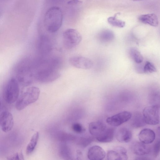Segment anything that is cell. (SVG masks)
Masks as SVG:
<instances>
[{
  "label": "cell",
  "mask_w": 160,
  "mask_h": 160,
  "mask_svg": "<svg viewBox=\"0 0 160 160\" xmlns=\"http://www.w3.org/2000/svg\"><path fill=\"white\" fill-rule=\"evenodd\" d=\"M115 128L113 127H107L105 131L100 136L96 138L97 141L101 142H109L112 141Z\"/></svg>",
  "instance_id": "2e32d148"
},
{
  "label": "cell",
  "mask_w": 160,
  "mask_h": 160,
  "mask_svg": "<svg viewBox=\"0 0 160 160\" xmlns=\"http://www.w3.org/2000/svg\"><path fill=\"white\" fill-rule=\"evenodd\" d=\"M76 160H80V159L79 158V156L77 158V159Z\"/></svg>",
  "instance_id": "f546056e"
},
{
  "label": "cell",
  "mask_w": 160,
  "mask_h": 160,
  "mask_svg": "<svg viewBox=\"0 0 160 160\" xmlns=\"http://www.w3.org/2000/svg\"><path fill=\"white\" fill-rule=\"evenodd\" d=\"M107 127L102 122L95 121L90 123L88 128L91 134L96 138L101 135L105 131Z\"/></svg>",
  "instance_id": "8fae6325"
},
{
  "label": "cell",
  "mask_w": 160,
  "mask_h": 160,
  "mask_svg": "<svg viewBox=\"0 0 160 160\" xmlns=\"http://www.w3.org/2000/svg\"><path fill=\"white\" fill-rule=\"evenodd\" d=\"M82 39L81 34L75 29H68L62 33L63 44L67 49H72L76 47L80 42Z\"/></svg>",
  "instance_id": "277c9868"
},
{
  "label": "cell",
  "mask_w": 160,
  "mask_h": 160,
  "mask_svg": "<svg viewBox=\"0 0 160 160\" xmlns=\"http://www.w3.org/2000/svg\"><path fill=\"white\" fill-rule=\"evenodd\" d=\"M132 116L130 112L124 111L108 117L106 122L112 126L118 127L130 119Z\"/></svg>",
  "instance_id": "8992f818"
},
{
  "label": "cell",
  "mask_w": 160,
  "mask_h": 160,
  "mask_svg": "<svg viewBox=\"0 0 160 160\" xmlns=\"http://www.w3.org/2000/svg\"><path fill=\"white\" fill-rule=\"evenodd\" d=\"M142 115L145 123L149 125H155L159 123V107L157 105L145 107Z\"/></svg>",
  "instance_id": "5b68a950"
},
{
  "label": "cell",
  "mask_w": 160,
  "mask_h": 160,
  "mask_svg": "<svg viewBox=\"0 0 160 160\" xmlns=\"http://www.w3.org/2000/svg\"><path fill=\"white\" fill-rule=\"evenodd\" d=\"M14 125L12 113L8 111L2 112L0 114V126L2 130L5 132L11 131Z\"/></svg>",
  "instance_id": "ba28073f"
},
{
  "label": "cell",
  "mask_w": 160,
  "mask_h": 160,
  "mask_svg": "<svg viewBox=\"0 0 160 160\" xmlns=\"http://www.w3.org/2000/svg\"><path fill=\"white\" fill-rule=\"evenodd\" d=\"M155 133L153 130L148 128L142 129L138 134L140 142L146 144L152 143L155 138Z\"/></svg>",
  "instance_id": "7c38bea8"
},
{
  "label": "cell",
  "mask_w": 160,
  "mask_h": 160,
  "mask_svg": "<svg viewBox=\"0 0 160 160\" xmlns=\"http://www.w3.org/2000/svg\"><path fill=\"white\" fill-rule=\"evenodd\" d=\"M106 153L100 146H93L88 150L87 156L90 160H102L105 158Z\"/></svg>",
  "instance_id": "30bf717a"
},
{
  "label": "cell",
  "mask_w": 160,
  "mask_h": 160,
  "mask_svg": "<svg viewBox=\"0 0 160 160\" xmlns=\"http://www.w3.org/2000/svg\"><path fill=\"white\" fill-rule=\"evenodd\" d=\"M116 16L109 17L108 18V22L112 25L119 28H123L125 25V22L122 20L117 19Z\"/></svg>",
  "instance_id": "7402d4cb"
},
{
  "label": "cell",
  "mask_w": 160,
  "mask_h": 160,
  "mask_svg": "<svg viewBox=\"0 0 160 160\" xmlns=\"http://www.w3.org/2000/svg\"><path fill=\"white\" fill-rule=\"evenodd\" d=\"M143 71L145 73H151L156 72V69L152 63L147 61L143 66Z\"/></svg>",
  "instance_id": "cb8c5ba5"
},
{
  "label": "cell",
  "mask_w": 160,
  "mask_h": 160,
  "mask_svg": "<svg viewBox=\"0 0 160 160\" xmlns=\"http://www.w3.org/2000/svg\"><path fill=\"white\" fill-rule=\"evenodd\" d=\"M7 160H25L22 152H17L12 155L8 157Z\"/></svg>",
  "instance_id": "d4e9b609"
},
{
  "label": "cell",
  "mask_w": 160,
  "mask_h": 160,
  "mask_svg": "<svg viewBox=\"0 0 160 160\" xmlns=\"http://www.w3.org/2000/svg\"><path fill=\"white\" fill-rule=\"evenodd\" d=\"M131 125L135 128H139L146 124L142 114L139 112L135 113L131 119Z\"/></svg>",
  "instance_id": "ac0fdd59"
},
{
  "label": "cell",
  "mask_w": 160,
  "mask_h": 160,
  "mask_svg": "<svg viewBox=\"0 0 160 160\" xmlns=\"http://www.w3.org/2000/svg\"><path fill=\"white\" fill-rule=\"evenodd\" d=\"M72 127L73 130L77 133H81L85 131L83 126L80 124L78 123H73L72 125Z\"/></svg>",
  "instance_id": "484cf974"
},
{
  "label": "cell",
  "mask_w": 160,
  "mask_h": 160,
  "mask_svg": "<svg viewBox=\"0 0 160 160\" xmlns=\"http://www.w3.org/2000/svg\"><path fill=\"white\" fill-rule=\"evenodd\" d=\"M132 137V133L131 131L125 127L120 128L116 133L117 140L121 142H128L131 141Z\"/></svg>",
  "instance_id": "4fadbf2b"
},
{
  "label": "cell",
  "mask_w": 160,
  "mask_h": 160,
  "mask_svg": "<svg viewBox=\"0 0 160 160\" xmlns=\"http://www.w3.org/2000/svg\"><path fill=\"white\" fill-rule=\"evenodd\" d=\"M69 62L73 67L82 69H89L93 65V62L90 59L82 56H72L70 58Z\"/></svg>",
  "instance_id": "52a82bcc"
},
{
  "label": "cell",
  "mask_w": 160,
  "mask_h": 160,
  "mask_svg": "<svg viewBox=\"0 0 160 160\" xmlns=\"http://www.w3.org/2000/svg\"><path fill=\"white\" fill-rule=\"evenodd\" d=\"M39 137V133L38 132L35 133L31 137L26 147V153L27 155L31 154L34 150L38 143Z\"/></svg>",
  "instance_id": "ffe728a7"
},
{
  "label": "cell",
  "mask_w": 160,
  "mask_h": 160,
  "mask_svg": "<svg viewBox=\"0 0 160 160\" xmlns=\"http://www.w3.org/2000/svg\"><path fill=\"white\" fill-rule=\"evenodd\" d=\"M133 152L139 156H143L148 154L150 151V147L141 142L134 143L132 147Z\"/></svg>",
  "instance_id": "5bb4252c"
},
{
  "label": "cell",
  "mask_w": 160,
  "mask_h": 160,
  "mask_svg": "<svg viewBox=\"0 0 160 160\" xmlns=\"http://www.w3.org/2000/svg\"><path fill=\"white\" fill-rule=\"evenodd\" d=\"M107 157L108 160H128L127 150L121 146H118L113 150H108Z\"/></svg>",
  "instance_id": "9c48e42d"
},
{
  "label": "cell",
  "mask_w": 160,
  "mask_h": 160,
  "mask_svg": "<svg viewBox=\"0 0 160 160\" xmlns=\"http://www.w3.org/2000/svg\"><path fill=\"white\" fill-rule=\"evenodd\" d=\"M94 139V137L92 136L81 137L78 140L79 145L83 147H86L92 143Z\"/></svg>",
  "instance_id": "603a6c76"
},
{
  "label": "cell",
  "mask_w": 160,
  "mask_h": 160,
  "mask_svg": "<svg viewBox=\"0 0 160 160\" xmlns=\"http://www.w3.org/2000/svg\"><path fill=\"white\" fill-rule=\"evenodd\" d=\"M139 20L142 22L153 27L158 24V20L157 16L153 13L141 15L138 18Z\"/></svg>",
  "instance_id": "9a60e30c"
},
{
  "label": "cell",
  "mask_w": 160,
  "mask_h": 160,
  "mask_svg": "<svg viewBox=\"0 0 160 160\" xmlns=\"http://www.w3.org/2000/svg\"><path fill=\"white\" fill-rule=\"evenodd\" d=\"M82 2V1L80 0H70L68 2V3L71 5H74L81 3Z\"/></svg>",
  "instance_id": "83f0119b"
},
{
  "label": "cell",
  "mask_w": 160,
  "mask_h": 160,
  "mask_svg": "<svg viewBox=\"0 0 160 160\" xmlns=\"http://www.w3.org/2000/svg\"><path fill=\"white\" fill-rule=\"evenodd\" d=\"M153 153L155 156L157 157L160 152V140H157L153 146Z\"/></svg>",
  "instance_id": "4316f807"
},
{
  "label": "cell",
  "mask_w": 160,
  "mask_h": 160,
  "mask_svg": "<svg viewBox=\"0 0 160 160\" xmlns=\"http://www.w3.org/2000/svg\"><path fill=\"white\" fill-rule=\"evenodd\" d=\"M59 153L64 160H73L72 153L70 148L64 142H62L59 147Z\"/></svg>",
  "instance_id": "e0dca14e"
},
{
  "label": "cell",
  "mask_w": 160,
  "mask_h": 160,
  "mask_svg": "<svg viewBox=\"0 0 160 160\" xmlns=\"http://www.w3.org/2000/svg\"><path fill=\"white\" fill-rule=\"evenodd\" d=\"M40 94L39 88L31 87L27 88L18 97L16 103V109L21 111L38 99Z\"/></svg>",
  "instance_id": "7a4b0ae2"
},
{
  "label": "cell",
  "mask_w": 160,
  "mask_h": 160,
  "mask_svg": "<svg viewBox=\"0 0 160 160\" xmlns=\"http://www.w3.org/2000/svg\"><path fill=\"white\" fill-rule=\"evenodd\" d=\"M130 53L132 59L137 63H140L143 61V56L137 49L135 48H131Z\"/></svg>",
  "instance_id": "44dd1931"
},
{
  "label": "cell",
  "mask_w": 160,
  "mask_h": 160,
  "mask_svg": "<svg viewBox=\"0 0 160 160\" xmlns=\"http://www.w3.org/2000/svg\"><path fill=\"white\" fill-rule=\"evenodd\" d=\"M19 88L17 80L12 78L7 82L3 92V97L5 101L11 104L18 100L19 95Z\"/></svg>",
  "instance_id": "3957f363"
},
{
  "label": "cell",
  "mask_w": 160,
  "mask_h": 160,
  "mask_svg": "<svg viewBox=\"0 0 160 160\" xmlns=\"http://www.w3.org/2000/svg\"><path fill=\"white\" fill-rule=\"evenodd\" d=\"M134 160H151L150 159L148 158L141 157L136 158Z\"/></svg>",
  "instance_id": "f1b7e54d"
},
{
  "label": "cell",
  "mask_w": 160,
  "mask_h": 160,
  "mask_svg": "<svg viewBox=\"0 0 160 160\" xmlns=\"http://www.w3.org/2000/svg\"><path fill=\"white\" fill-rule=\"evenodd\" d=\"M98 38L102 42H108L113 39L114 34L112 31L105 29L101 31L98 33Z\"/></svg>",
  "instance_id": "d6986e66"
},
{
  "label": "cell",
  "mask_w": 160,
  "mask_h": 160,
  "mask_svg": "<svg viewBox=\"0 0 160 160\" xmlns=\"http://www.w3.org/2000/svg\"><path fill=\"white\" fill-rule=\"evenodd\" d=\"M1 105V98H0V108Z\"/></svg>",
  "instance_id": "4dcf8cb0"
},
{
  "label": "cell",
  "mask_w": 160,
  "mask_h": 160,
  "mask_svg": "<svg viewBox=\"0 0 160 160\" xmlns=\"http://www.w3.org/2000/svg\"><path fill=\"white\" fill-rule=\"evenodd\" d=\"M63 21L61 9L58 6L50 7L46 12L44 19V26L48 32L53 33L61 28Z\"/></svg>",
  "instance_id": "6da1fadb"
}]
</instances>
